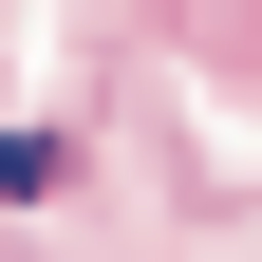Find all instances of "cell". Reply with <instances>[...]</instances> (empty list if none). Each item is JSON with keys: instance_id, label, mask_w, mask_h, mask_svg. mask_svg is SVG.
Returning <instances> with one entry per match:
<instances>
[{"instance_id": "1", "label": "cell", "mask_w": 262, "mask_h": 262, "mask_svg": "<svg viewBox=\"0 0 262 262\" xmlns=\"http://www.w3.org/2000/svg\"><path fill=\"white\" fill-rule=\"evenodd\" d=\"M19 187H56V131H0V206H19Z\"/></svg>"}]
</instances>
